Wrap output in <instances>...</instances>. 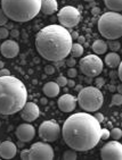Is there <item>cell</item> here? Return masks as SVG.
Instances as JSON below:
<instances>
[{
    "instance_id": "31",
    "label": "cell",
    "mask_w": 122,
    "mask_h": 160,
    "mask_svg": "<svg viewBox=\"0 0 122 160\" xmlns=\"http://www.w3.org/2000/svg\"><path fill=\"white\" fill-rule=\"evenodd\" d=\"M21 159L22 160H30V150L25 149L21 151Z\"/></svg>"
},
{
    "instance_id": "33",
    "label": "cell",
    "mask_w": 122,
    "mask_h": 160,
    "mask_svg": "<svg viewBox=\"0 0 122 160\" xmlns=\"http://www.w3.org/2000/svg\"><path fill=\"white\" fill-rule=\"evenodd\" d=\"M45 73L48 75H53L55 73V67L51 66V65H47L46 67H45Z\"/></svg>"
},
{
    "instance_id": "4",
    "label": "cell",
    "mask_w": 122,
    "mask_h": 160,
    "mask_svg": "<svg viewBox=\"0 0 122 160\" xmlns=\"http://www.w3.org/2000/svg\"><path fill=\"white\" fill-rule=\"evenodd\" d=\"M41 0H1V9L8 19L25 23L40 12Z\"/></svg>"
},
{
    "instance_id": "40",
    "label": "cell",
    "mask_w": 122,
    "mask_h": 160,
    "mask_svg": "<svg viewBox=\"0 0 122 160\" xmlns=\"http://www.w3.org/2000/svg\"><path fill=\"white\" fill-rule=\"evenodd\" d=\"M66 86H69V88H74V86H75V82L72 80V78H71V80H67Z\"/></svg>"
},
{
    "instance_id": "12",
    "label": "cell",
    "mask_w": 122,
    "mask_h": 160,
    "mask_svg": "<svg viewBox=\"0 0 122 160\" xmlns=\"http://www.w3.org/2000/svg\"><path fill=\"white\" fill-rule=\"evenodd\" d=\"M40 116V109L39 106L34 102H25V105L21 109V117L26 122V123H32L39 118Z\"/></svg>"
},
{
    "instance_id": "26",
    "label": "cell",
    "mask_w": 122,
    "mask_h": 160,
    "mask_svg": "<svg viewBox=\"0 0 122 160\" xmlns=\"http://www.w3.org/2000/svg\"><path fill=\"white\" fill-rule=\"evenodd\" d=\"M112 105L121 106L122 105V94L121 93H115L112 97Z\"/></svg>"
},
{
    "instance_id": "32",
    "label": "cell",
    "mask_w": 122,
    "mask_h": 160,
    "mask_svg": "<svg viewBox=\"0 0 122 160\" xmlns=\"http://www.w3.org/2000/svg\"><path fill=\"white\" fill-rule=\"evenodd\" d=\"M77 75H78L77 69L73 67H70V69L67 71V76H69L70 78H74V77H77Z\"/></svg>"
},
{
    "instance_id": "15",
    "label": "cell",
    "mask_w": 122,
    "mask_h": 160,
    "mask_svg": "<svg viewBox=\"0 0 122 160\" xmlns=\"http://www.w3.org/2000/svg\"><path fill=\"white\" fill-rule=\"evenodd\" d=\"M57 105L63 112H72L77 107V99L72 94L66 93V94H63L62 97H60Z\"/></svg>"
},
{
    "instance_id": "43",
    "label": "cell",
    "mask_w": 122,
    "mask_h": 160,
    "mask_svg": "<svg viewBox=\"0 0 122 160\" xmlns=\"http://www.w3.org/2000/svg\"><path fill=\"white\" fill-rule=\"evenodd\" d=\"M77 40H79V42H78V43H80V44H81V43L85 42V38H82V37H80V35H79V38L77 39Z\"/></svg>"
},
{
    "instance_id": "24",
    "label": "cell",
    "mask_w": 122,
    "mask_h": 160,
    "mask_svg": "<svg viewBox=\"0 0 122 160\" xmlns=\"http://www.w3.org/2000/svg\"><path fill=\"white\" fill-rule=\"evenodd\" d=\"M110 136H112L113 140L119 141V140L122 138V131L119 128V127H115V128H113L112 131H110Z\"/></svg>"
},
{
    "instance_id": "5",
    "label": "cell",
    "mask_w": 122,
    "mask_h": 160,
    "mask_svg": "<svg viewBox=\"0 0 122 160\" xmlns=\"http://www.w3.org/2000/svg\"><path fill=\"white\" fill-rule=\"evenodd\" d=\"M98 31L107 40H118L122 37V15L120 12H104L98 19Z\"/></svg>"
},
{
    "instance_id": "11",
    "label": "cell",
    "mask_w": 122,
    "mask_h": 160,
    "mask_svg": "<svg viewBox=\"0 0 122 160\" xmlns=\"http://www.w3.org/2000/svg\"><path fill=\"white\" fill-rule=\"evenodd\" d=\"M100 158L103 160H121L122 144L116 140L107 142L100 150Z\"/></svg>"
},
{
    "instance_id": "13",
    "label": "cell",
    "mask_w": 122,
    "mask_h": 160,
    "mask_svg": "<svg viewBox=\"0 0 122 160\" xmlns=\"http://www.w3.org/2000/svg\"><path fill=\"white\" fill-rule=\"evenodd\" d=\"M15 134H16V138H17L21 142H24V143H26V142H31L35 136L34 126L31 125V123L21 124V125L16 128Z\"/></svg>"
},
{
    "instance_id": "25",
    "label": "cell",
    "mask_w": 122,
    "mask_h": 160,
    "mask_svg": "<svg viewBox=\"0 0 122 160\" xmlns=\"http://www.w3.org/2000/svg\"><path fill=\"white\" fill-rule=\"evenodd\" d=\"M63 158H64V160H75L77 158H78V156H77L75 150L72 149V150H70V151H65Z\"/></svg>"
},
{
    "instance_id": "41",
    "label": "cell",
    "mask_w": 122,
    "mask_h": 160,
    "mask_svg": "<svg viewBox=\"0 0 122 160\" xmlns=\"http://www.w3.org/2000/svg\"><path fill=\"white\" fill-rule=\"evenodd\" d=\"M70 34H71V38H72V40H77L79 38V33L78 32H70Z\"/></svg>"
},
{
    "instance_id": "16",
    "label": "cell",
    "mask_w": 122,
    "mask_h": 160,
    "mask_svg": "<svg viewBox=\"0 0 122 160\" xmlns=\"http://www.w3.org/2000/svg\"><path fill=\"white\" fill-rule=\"evenodd\" d=\"M17 153L16 144L12 141H3L0 144V158L3 159H12Z\"/></svg>"
},
{
    "instance_id": "1",
    "label": "cell",
    "mask_w": 122,
    "mask_h": 160,
    "mask_svg": "<svg viewBox=\"0 0 122 160\" xmlns=\"http://www.w3.org/2000/svg\"><path fill=\"white\" fill-rule=\"evenodd\" d=\"M100 123L89 112H77L64 122L62 136L65 143L75 151L91 150L100 140Z\"/></svg>"
},
{
    "instance_id": "39",
    "label": "cell",
    "mask_w": 122,
    "mask_h": 160,
    "mask_svg": "<svg viewBox=\"0 0 122 160\" xmlns=\"http://www.w3.org/2000/svg\"><path fill=\"white\" fill-rule=\"evenodd\" d=\"M118 68H119V69H118V76H119L120 80H122V64H121V62L119 64Z\"/></svg>"
},
{
    "instance_id": "18",
    "label": "cell",
    "mask_w": 122,
    "mask_h": 160,
    "mask_svg": "<svg viewBox=\"0 0 122 160\" xmlns=\"http://www.w3.org/2000/svg\"><path fill=\"white\" fill-rule=\"evenodd\" d=\"M42 91H44L45 96L48 98H55L61 92V88L56 82H48L44 85Z\"/></svg>"
},
{
    "instance_id": "38",
    "label": "cell",
    "mask_w": 122,
    "mask_h": 160,
    "mask_svg": "<svg viewBox=\"0 0 122 160\" xmlns=\"http://www.w3.org/2000/svg\"><path fill=\"white\" fill-rule=\"evenodd\" d=\"M99 12H100V9H99V8H98V7H94V8L91 9V14H93V15H94V16L98 15Z\"/></svg>"
},
{
    "instance_id": "9",
    "label": "cell",
    "mask_w": 122,
    "mask_h": 160,
    "mask_svg": "<svg viewBox=\"0 0 122 160\" xmlns=\"http://www.w3.org/2000/svg\"><path fill=\"white\" fill-rule=\"evenodd\" d=\"M39 136L46 142H55L61 136V127L55 120H45L39 127Z\"/></svg>"
},
{
    "instance_id": "29",
    "label": "cell",
    "mask_w": 122,
    "mask_h": 160,
    "mask_svg": "<svg viewBox=\"0 0 122 160\" xmlns=\"http://www.w3.org/2000/svg\"><path fill=\"white\" fill-rule=\"evenodd\" d=\"M110 138V131L107 128H102L100 129V139L102 140H107Z\"/></svg>"
},
{
    "instance_id": "46",
    "label": "cell",
    "mask_w": 122,
    "mask_h": 160,
    "mask_svg": "<svg viewBox=\"0 0 122 160\" xmlns=\"http://www.w3.org/2000/svg\"><path fill=\"white\" fill-rule=\"evenodd\" d=\"M3 67H5V62L0 60V69H1V68H3Z\"/></svg>"
},
{
    "instance_id": "42",
    "label": "cell",
    "mask_w": 122,
    "mask_h": 160,
    "mask_svg": "<svg viewBox=\"0 0 122 160\" xmlns=\"http://www.w3.org/2000/svg\"><path fill=\"white\" fill-rule=\"evenodd\" d=\"M10 35H12L13 38H16V37H19V32L17 31V30H12V32H10Z\"/></svg>"
},
{
    "instance_id": "28",
    "label": "cell",
    "mask_w": 122,
    "mask_h": 160,
    "mask_svg": "<svg viewBox=\"0 0 122 160\" xmlns=\"http://www.w3.org/2000/svg\"><path fill=\"white\" fill-rule=\"evenodd\" d=\"M7 22H8V17L3 12V9L0 8V26H3L5 24H7Z\"/></svg>"
},
{
    "instance_id": "27",
    "label": "cell",
    "mask_w": 122,
    "mask_h": 160,
    "mask_svg": "<svg viewBox=\"0 0 122 160\" xmlns=\"http://www.w3.org/2000/svg\"><path fill=\"white\" fill-rule=\"evenodd\" d=\"M56 83L60 85V88H64V86H66V83H67V77L58 76L56 80Z\"/></svg>"
},
{
    "instance_id": "49",
    "label": "cell",
    "mask_w": 122,
    "mask_h": 160,
    "mask_svg": "<svg viewBox=\"0 0 122 160\" xmlns=\"http://www.w3.org/2000/svg\"><path fill=\"white\" fill-rule=\"evenodd\" d=\"M85 1H88V2H90V1H94V0H85Z\"/></svg>"
},
{
    "instance_id": "14",
    "label": "cell",
    "mask_w": 122,
    "mask_h": 160,
    "mask_svg": "<svg viewBox=\"0 0 122 160\" xmlns=\"http://www.w3.org/2000/svg\"><path fill=\"white\" fill-rule=\"evenodd\" d=\"M0 52L5 58H15L19 52V43L14 40L3 41L0 46Z\"/></svg>"
},
{
    "instance_id": "19",
    "label": "cell",
    "mask_w": 122,
    "mask_h": 160,
    "mask_svg": "<svg viewBox=\"0 0 122 160\" xmlns=\"http://www.w3.org/2000/svg\"><path fill=\"white\" fill-rule=\"evenodd\" d=\"M121 62V58H120V56L118 55L116 52H110L107 53L106 56H105V64L109 66L110 68H116L118 66H119V64Z\"/></svg>"
},
{
    "instance_id": "17",
    "label": "cell",
    "mask_w": 122,
    "mask_h": 160,
    "mask_svg": "<svg viewBox=\"0 0 122 160\" xmlns=\"http://www.w3.org/2000/svg\"><path fill=\"white\" fill-rule=\"evenodd\" d=\"M58 9V3L56 0H41L40 12L45 15H53Z\"/></svg>"
},
{
    "instance_id": "20",
    "label": "cell",
    "mask_w": 122,
    "mask_h": 160,
    "mask_svg": "<svg viewBox=\"0 0 122 160\" xmlns=\"http://www.w3.org/2000/svg\"><path fill=\"white\" fill-rule=\"evenodd\" d=\"M91 48H93V50H94V52L96 53V55H103V53L106 52L107 49H109L106 42L104 40H100V39L95 41V42L93 43Z\"/></svg>"
},
{
    "instance_id": "44",
    "label": "cell",
    "mask_w": 122,
    "mask_h": 160,
    "mask_svg": "<svg viewBox=\"0 0 122 160\" xmlns=\"http://www.w3.org/2000/svg\"><path fill=\"white\" fill-rule=\"evenodd\" d=\"M116 91H118V93H122V85L120 84V85H118V88H116Z\"/></svg>"
},
{
    "instance_id": "8",
    "label": "cell",
    "mask_w": 122,
    "mask_h": 160,
    "mask_svg": "<svg viewBox=\"0 0 122 160\" xmlns=\"http://www.w3.org/2000/svg\"><path fill=\"white\" fill-rule=\"evenodd\" d=\"M81 19V15L75 7L73 6H65L58 12V22L60 25L64 28H74L79 24Z\"/></svg>"
},
{
    "instance_id": "6",
    "label": "cell",
    "mask_w": 122,
    "mask_h": 160,
    "mask_svg": "<svg viewBox=\"0 0 122 160\" xmlns=\"http://www.w3.org/2000/svg\"><path fill=\"white\" fill-rule=\"evenodd\" d=\"M78 103L81 109L86 112H95L103 106L104 97L103 93L96 86H87L82 88L79 91Z\"/></svg>"
},
{
    "instance_id": "35",
    "label": "cell",
    "mask_w": 122,
    "mask_h": 160,
    "mask_svg": "<svg viewBox=\"0 0 122 160\" xmlns=\"http://www.w3.org/2000/svg\"><path fill=\"white\" fill-rule=\"evenodd\" d=\"M66 64H67V66H69V67H74L75 64H77V62H75V58H73V57L69 58V59H67V62H66Z\"/></svg>"
},
{
    "instance_id": "22",
    "label": "cell",
    "mask_w": 122,
    "mask_h": 160,
    "mask_svg": "<svg viewBox=\"0 0 122 160\" xmlns=\"http://www.w3.org/2000/svg\"><path fill=\"white\" fill-rule=\"evenodd\" d=\"M70 53L72 55L73 58H79L83 55V47L80 43H72L71 46V49H70Z\"/></svg>"
},
{
    "instance_id": "23",
    "label": "cell",
    "mask_w": 122,
    "mask_h": 160,
    "mask_svg": "<svg viewBox=\"0 0 122 160\" xmlns=\"http://www.w3.org/2000/svg\"><path fill=\"white\" fill-rule=\"evenodd\" d=\"M106 44H107V48H110L113 52H116V51L120 50V48H121V47H120L121 43L118 40H109V42H107Z\"/></svg>"
},
{
    "instance_id": "37",
    "label": "cell",
    "mask_w": 122,
    "mask_h": 160,
    "mask_svg": "<svg viewBox=\"0 0 122 160\" xmlns=\"http://www.w3.org/2000/svg\"><path fill=\"white\" fill-rule=\"evenodd\" d=\"M94 117L96 118V119H97L98 122H99V123H102V122L104 120V115L102 114V112H95V116H94Z\"/></svg>"
},
{
    "instance_id": "7",
    "label": "cell",
    "mask_w": 122,
    "mask_h": 160,
    "mask_svg": "<svg viewBox=\"0 0 122 160\" xmlns=\"http://www.w3.org/2000/svg\"><path fill=\"white\" fill-rule=\"evenodd\" d=\"M80 71L88 77H97L103 72V60L97 55H87L82 57L80 62Z\"/></svg>"
},
{
    "instance_id": "36",
    "label": "cell",
    "mask_w": 122,
    "mask_h": 160,
    "mask_svg": "<svg viewBox=\"0 0 122 160\" xmlns=\"http://www.w3.org/2000/svg\"><path fill=\"white\" fill-rule=\"evenodd\" d=\"M8 75H10L9 69H7V68H5V67L0 69V76H8Z\"/></svg>"
},
{
    "instance_id": "2",
    "label": "cell",
    "mask_w": 122,
    "mask_h": 160,
    "mask_svg": "<svg viewBox=\"0 0 122 160\" xmlns=\"http://www.w3.org/2000/svg\"><path fill=\"white\" fill-rule=\"evenodd\" d=\"M73 40L67 28L51 24L41 28L35 35V48L39 55L49 62H60L70 55Z\"/></svg>"
},
{
    "instance_id": "30",
    "label": "cell",
    "mask_w": 122,
    "mask_h": 160,
    "mask_svg": "<svg viewBox=\"0 0 122 160\" xmlns=\"http://www.w3.org/2000/svg\"><path fill=\"white\" fill-rule=\"evenodd\" d=\"M9 37V31L6 28H0V39H7Z\"/></svg>"
},
{
    "instance_id": "3",
    "label": "cell",
    "mask_w": 122,
    "mask_h": 160,
    "mask_svg": "<svg viewBox=\"0 0 122 160\" xmlns=\"http://www.w3.org/2000/svg\"><path fill=\"white\" fill-rule=\"evenodd\" d=\"M28 100V90L15 76H0V115H14L21 111Z\"/></svg>"
},
{
    "instance_id": "10",
    "label": "cell",
    "mask_w": 122,
    "mask_h": 160,
    "mask_svg": "<svg viewBox=\"0 0 122 160\" xmlns=\"http://www.w3.org/2000/svg\"><path fill=\"white\" fill-rule=\"evenodd\" d=\"M29 150H30V160H53L55 156L54 149L44 142H35Z\"/></svg>"
},
{
    "instance_id": "21",
    "label": "cell",
    "mask_w": 122,
    "mask_h": 160,
    "mask_svg": "<svg viewBox=\"0 0 122 160\" xmlns=\"http://www.w3.org/2000/svg\"><path fill=\"white\" fill-rule=\"evenodd\" d=\"M104 3L110 12H121L122 10V0H104Z\"/></svg>"
},
{
    "instance_id": "34",
    "label": "cell",
    "mask_w": 122,
    "mask_h": 160,
    "mask_svg": "<svg viewBox=\"0 0 122 160\" xmlns=\"http://www.w3.org/2000/svg\"><path fill=\"white\" fill-rule=\"evenodd\" d=\"M104 84H105V80H104L103 77H98L96 78V88H98V89H100L102 86H104Z\"/></svg>"
},
{
    "instance_id": "48",
    "label": "cell",
    "mask_w": 122,
    "mask_h": 160,
    "mask_svg": "<svg viewBox=\"0 0 122 160\" xmlns=\"http://www.w3.org/2000/svg\"><path fill=\"white\" fill-rule=\"evenodd\" d=\"M77 89H78V90H81V89H82V86L78 85V86H77Z\"/></svg>"
},
{
    "instance_id": "47",
    "label": "cell",
    "mask_w": 122,
    "mask_h": 160,
    "mask_svg": "<svg viewBox=\"0 0 122 160\" xmlns=\"http://www.w3.org/2000/svg\"><path fill=\"white\" fill-rule=\"evenodd\" d=\"M41 102H42V103H44V105H45V103H46V102H47V101H46V99H41Z\"/></svg>"
},
{
    "instance_id": "45",
    "label": "cell",
    "mask_w": 122,
    "mask_h": 160,
    "mask_svg": "<svg viewBox=\"0 0 122 160\" xmlns=\"http://www.w3.org/2000/svg\"><path fill=\"white\" fill-rule=\"evenodd\" d=\"M109 89H110V91H112V92H113V91H115V86H114V85H110V86H109Z\"/></svg>"
}]
</instances>
